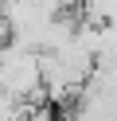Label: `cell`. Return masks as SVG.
<instances>
[{
	"label": "cell",
	"mask_w": 117,
	"mask_h": 121,
	"mask_svg": "<svg viewBox=\"0 0 117 121\" xmlns=\"http://www.w3.org/2000/svg\"><path fill=\"white\" fill-rule=\"evenodd\" d=\"M20 121H59V117H55V109H51V105H43V102H39V105H27V109L20 113Z\"/></svg>",
	"instance_id": "1"
}]
</instances>
